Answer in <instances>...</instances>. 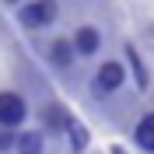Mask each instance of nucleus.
<instances>
[{"instance_id":"f257e3e1","label":"nucleus","mask_w":154,"mask_h":154,"mask_svg":"<svg viewBox=\"0 0 154 154\" xmlns=\"http://www.w3.org/2000/svg\"><path fill=\"white\" fill-rule=\"evenodd\" d=\"M28 116V105L18 91H0V126L4 130H14L18 123H25Z\"/></svg>"},{"instance_id":"39448f33","label":"nucleus","mask_w":154,"mask_h":154,"mask_svg":"<svg viewBox=\"0 0 154 154\" xmlns=\"http://www.w3.org/2000/svg\"><path fill=\"white\" fill-rule=\"evenodd\" d=\"M133 140L144 151H154V112H147L140 123H137V130H133Z\"/></svg>"},{"instance_id":"9b49d317","label":"nucleus","mask_w":154,"mask_h":154,"mask_svg":"<svg viewBox=\"0 0 154 154\" xmlns=\"http://www.w3.org/2000/svg\"><path fill=\"white\" fill-rule=\"evenodd\" d=\"M70 133H74V151H81V147H84V130H81V126H74Z\"/></svg>"},{"instance_id":"6e6552de","label":"nucleus","mask_w":154,"mask_h":154,"mask_svg":"<svg viewBox=\"0 0 154 154\" xmlns=\"http://www.w3.org/2000/svg\"><path fill=\"white\" fill-rule=\"evenodd\" d=\"M126 56H130V63H133V70H137V84H140V88H147V67L140 63L137 49H126Z\"/></svg>"},{"instance_id":"0eeeda50","label":"nucleus","mask_w":154,"mask_h":154,"mask_svg":"<svg viewBox=\"0 0 154 154\" xmlns=\"http://www.w3.org/2000/svg\"><path fill=\"white\" fill-rule=\"evenodd\" d=\"M14 144H18V154H42V133H21Z\"/></svg>"},{"instance_id":"423d86ee","label":"nucleus","mask_w":154,"mask_h":154,"mask_svg":"<svg viewBox=\"0 0 154 154\" xmlns=\"http://www.w3.org/2000/svg\"><path fill=\"white\" fill-rule=\"evenodd\" d=\"M49 60H53L56 67H70V63H74V46H70L67 38H56V42L49 46Z\"/></svg>"},{"instance_id":"7ed1b4c3","label":"nucleus","mask_w":154,"mask_h":154,"mask_svg":"<svg viewBox=\"0 0 154 154\" xmlns=\"http://www.w3.org/2000/svg\"><path fill=\"white\" fill-rule=\"evenodd\" d=\"M123 81H126V67L119 60H109V63L98 67V88H102V91H119Z\"/></svg>"},{"instance_id":"f03ea898","label":"nucleus","mask_w":154,"mask_h":154,"mask_svg":"<svg viewBox=\"0 0 154 154\" xmlns=\"http://www.w3.org/2000/svg\"><path fill=\"white\" fill-rule=\"evenodd\" d=\"M53 18H56V4H53V0H35V4H25V7H21V21L32 25V28H42V25H49Z\"/></svg>"},{"instance_id":"9d476101","label":"nucleus","mask_w":154,"mask_h":154,"mask_svg":"<svg viewBox=\"0 0 154 154\" xmlns=\"http://www.w3.org/2000/svg\"><path fill=\"white\" fill-rule=\"evenodd\" d=\"M14 140H18V137L11 133V130H0V151H7V147H14Z\"/></svg>"},{"instance_id":"1a4fd4ad","label":"nucleus","mask_w":154,"mask_h":154,"mask_svg":"<svg viewBox=\"0 0 154 154\" xmlns=\"http://www.w3.org/2000/svg\"><path fill=\"white\" fill-rule=\"evenodd\" d=\"M46 123L53 126V130H63V123H67V119L60 116V109H56V105H49V109H46Z\"/></svg>"},{"instance_id":"20e7f679","label":"nucleus","mask_w":154,"mask_h":154,"mask_svg":"<svg viewBox=\"0 0 154 154\" xmlns=\"http://www.w3.org/2000/svg\"><path fill=\"white\" fill-rule=\"evenodd\" d=\"M70 46H74V53H81V56H95L98 46H102V35H98V28H91V25H81V28H77V38Z\"/></svg>"}]
</instances>
